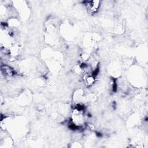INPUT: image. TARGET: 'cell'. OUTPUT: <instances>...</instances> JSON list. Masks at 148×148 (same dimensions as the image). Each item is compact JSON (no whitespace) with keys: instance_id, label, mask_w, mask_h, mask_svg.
<instances>
[{"instance_id":"obj_1","label":"cell","mask_w":148,"mask_h":148,"mask_svg":"<svg viewBox=\"0 0 148 148\" xmlns=\"http://www.w3.org/2000/svg\"><path fill=\"white\" fill-rule=\"evenodd\" d=\"M87 6L88 9L91 12L94 13L95 12L99 6V1H89L87 3Z\"/></svg>"},{"instance_id":"obj_2","label":"cell","mask_w":148,"mask_h":148,"mask_svg":"<svg viewBox=\"0 0 148 148\" xmlns=\"http://www.w3.org/2000/svg\"><path fill=\"white\" fill-rule=\"evenodd\" d=\"M1 69H2V71L3 72L4 75L8 76H11L13 75L14 73V71L7 65H2Z\"/></svg>"}]
</instances>
